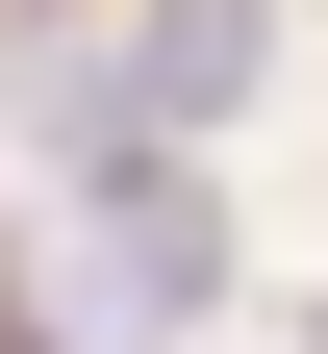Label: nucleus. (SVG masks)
Wrapping results in <instances>:
<instances>
[{
  "mask_svg": "<svg viewBox=\"0 0 328 354\" xmlns=\"http://www.w3.org/2000/svg\"><path fill=\"white\" fill-rule=\"evenodd\" d=\"M51 203H76L102 329H202V304H227V203H202V152H177V127H152V152H102V177H51Z\"/></svg>",
  "mask_w": 328,
  "mask_h": 354,
  "instance_id": "1",
  "label": "nucleus"
},
{
  "mask_svg": "<svg viewBox=\"0 0 328 354\" xmlns=\"http://www.w3.org/2000/svg\"><path fill=\"white\" fill-rule=\"evenodd\" d=\"M126 102H152V127H253V76H278V0H126Z\"/></svg>",
  "mask_w": 328,
  "mask_h": 354,
  "instance_id": "2",
  "label": "nucleus"
},
{
  "mask_svg": "<svg viewBox=\"0 0 328 354\" xmlns=\"http://www.w3.org/2000/svg\"><path fill=\"white\" fill-rule=\"evenodd\" d=\"M0 26H51V0H0Z\"/></svg>",
  "mask_w": 328,
  "mask_h": 354,
  "instance_id": "3",
  "label": "nucleus"
}]
</instances>
